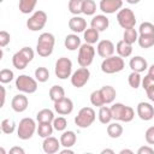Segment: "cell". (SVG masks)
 <instances>
[{"label":"cell","instance_id":"cell-1","mask_svg":"<svg viewBox=\"0 0 154 154\" xmlns=\"http://www.w3.org/2000/svg\"><path fill=\"white\" fill-rule=\"evenodd\" d=\"M54 43H55V37L53 34L51 32H42L38 36L37 43H36V53L40 57H49L53 53V48H54Z\"/></svg>","mask_w":154,"mask_h":154},{"label":"cell","instance_id":"cell-2","mask_svg":"<svg viewBox=\"0 0 154 154\" xmlns=\"http://www.w3.org/2000/svg\"><path fill=\"white\" fill-rule=\"evenodd\" d=\"M34 51L30 47H23L20 51L13 54L12 57V65L17 70H24L28 64L34 59Z\"/></svg>","mask_w":154,"mask_h":154},{"label":"cell","instance_id":"cell-3","mask_svg":"<svg viewBox=\"0 0 154 154\" xmlns=\"http://www.w3.org/2000/svg\"><path fill=\"white\" fill-rule=\"evenodd\" d=\"M35 131H37V126H36V122L32 118H29V117L23 118L17 125V136L23 141L31 138Z\"/></svg>","mask_w":154,"mask_h":154},{"label":"cell","instance_id":"cell-4","mask_svg":"<svg viewBox=\"0 0 154 154\" xmlns=\"http://www.w3.org/2000/svg\"><path fill=\"white\" fill-rule=\"evenodd\" d=\"M125 66L124 59L119 55H111L108 58H105L101 63V71L107 75L120 72Z\"/></svg>","mask_w":154,"mask_h":154},{"label":"cell","instance_id":"cell-5","mask_svg":"<svg viewBox=\"0 0 154 154\" xmlns=\"http://www.w3.org/2000/svg\"><path fill=\"white\" fill-rule=\"evenodd\" d=\"M95 118L96 114L91 107H83L75 117V124L81 129H87L95 122Z\"/></svg>","mask_w":154,"mask_h":154},{"label":"cell","instance_id":"cell-6","mask_svg":"<svg viewBox=\"0 0 154 154\" xmlns=\"http://www.w3.org/2000/svg\"><path fill=\"white\" fill-rule=\"evenodd\" d=\"M95 57V48L90 43H83L78 48V55H77V61L78 65L82 67H88Z\"/></svg>","mask_w":154,"mask_h":154},{"label":"cell","instance_id":"cell-7","mask_svg":"<svg viewBox=\"0 0 154 154\" xmlns=\"http://www.w3.org/2000/svg\"><path fill=\"white\" fill-rule=\"evenodd\" d=\"M16 88L22 93L34 94L37 90V81L29 75H19L16 78Z\"/></svg>","mask_w":154,"mask_h":154},{"label":"cell","instance_id":"cell-8","mask_svg":"<svg viewBox=\"0 0 154 154\" xmlns=\"http://www.w3.org/2000/svg\"><path fill=\"white\" fill-rule=\"evenodd\" d=\"M54 73L59 79H66V78L71 77V75H72V61L66 57L59 58L55 61Z\"/></svg>","mask_w":154,"mask_h":154},{"label":"cell","instance_id":"cell-9","mask_svg":"<svg viewBox=\"0 0 154 154\" xmlns=\"http://www.w3.org/2000/svg\"><path fill=\"white\" fill-rule=\"evenodd\" d=\"M117 22L118 24L125 30L130 28H135L136 25V16L131 8H120L117 13Z\"/></svg>","mask_w":154,"mask_h":154},{"label":"cell","instance_id":"cell-10","mask_svg":"<svg viewBox=\"0 0 154 154\" xmlns=\"http://www.w3.org/2000/svg\"><path fill=\"white\" fill-rule=\"evenodd\" d=\"M47 19H48V17L45 11H42V10L35 11L31 14V17H29V19L26 20V28L31 31H38L45 28Z\"/></svg>","mask_w":154,"mask_h":154},{"label":"cell","instance_id":"cell-11","mask_svg":"<svg viewBox=\"0 0 154 154\" xmlns=\"http://www.w3.org/2000/svg\"><path fill=\"white\" fill-rule=\"evenodd\" d=\"M90 78V71L88 67H79L71 75V84L75 88L84 87Z\"/></svg>","mask_w":154,"mask_h":154},{"label":"cell","instance_id":"cell-12","mask_svg":"<svg viewBox=\"0 0 154 154\" xmlns=\"http://www.w3.org/2000/svg\"><path fill=\"white\" fill-rule=\"evenodd\" d=\"M99 7L103 13L112 14L123 8V0H101Z\"/></svg>","mask_w":154,"mask_h":154},{"label":"cell","instance_id":"cell-13","mask_svg":"<svg viewBox=\"0 0 154 154\" xmlns=\"http://www.w3.org/2000/svg\"><path fill=\"white\" fill-rule=\"evenodd\" d=\"M136 112H137V116L140 117V119L144 120V122H148V120H152L154 118V107L149 103V102H140L136 107Z\"/></svg>","mask_w":154,"mask_h":154},{"label":"cell","instance_id":"cell-14","mask_svg":"<svg viewBox=\"0 0 154 154\" xmlns=\"http://www.w3.org/2000/svg\"><path fill=\"white\" fill-rule=\"evenodd\" d=\"M114 51H116V46L113 45L112 41L109 40H101L97 42V46H96V52L97 54L101 57V58H108L111 55L114 54Z\"/></svg>","mask_w":154,"mask_h":154},{"label":"cell","instance_id":"cell-15","mask_svg":"<svg viewBox=\"0 0 154 154\" xmlns=\"http://www.w3.org/2000/svg\"><path fill=\"white\" fill-rule=\"evenodd\" d=\"M54 111L60 116H67L73 111V102L69 97H64L57 102H54Z\"/></svg>","mask_w":154,"mask_h":154},{"label":"cell","instance_id":"cell-16","mask_svg":"<svg viewBox=\"0 0 154 154\" xmlns=\"http://www.w3.org/2000/svg\"><path fill=\"white\" fill-rule=\"evenodd\" d=\"M60 140L58 141V138L53 137V136H48L43 140L42 142V149L46 154H54L60 152Z\"/></svg>","mask_w":154,"mask_h":154},{"label":"cell","instance_id":"cell-17","mask_svg":"<svg viewBox=\"0 0 154 154\" xmlns=\"http://www.w3.org/2000/svg\"><path fill=\"white\" fill-rule=\"evenodd\" d=\"M29 106V100L24 94H17L13 96L12 101H11V107L14 112L17 113H22L24 112Z\"/></svg>","mask_w":154,"mask_h":154},{"label":"cell","instance_id":"cell-18","mask_svg":"<svg viewBox=\"0 0 154 154\" xmlns=\"http://www.w3.org/2000/svg\"><path fill=\"white\" fill-rule=\"evenodd\" d=\"M90 26L96 29L99 32L105 31L109 26V19L105 14H96L90 20Z\"/></svg>","mask_w":154,"mask_h":154},{"label":"cell","instance_id":"cell-19","mask_svg":"<svg viewBox=\"0 0 154 154\" xmlns=\"http://www.w3.org/2000/svg\"><path fill=\"white\" fill-rule=\"evenodd\" d=\"M69 28L75 34L84 32V30L87 29V22L84 18H82L79 16H73L72 18L69 19Z\"/></svg>","mask_w":154,"mask_h":154},{"label":"cell","instance_id":"cell-20","mask_svg":"<svg viewBox=\"0 0 154 154\" xmlns=\"http://www.w3.org/2000/svg\"><path fill=\"white\" fill-rule=\"evenodd\" d=\"M129 66L132 71H136V72H144L147 69H148V63L147 60L143 58V57H134L130 59V63H129Z\"/></svg>","mask_w":154,"mask_h":154},{"label":"cell","instance_id":"cell-21","mask_svg":"<svg viewBox=\"0 0 154 154\" xmlns=\"http://www.w3.org/2000/svg\"><path fill=\"white\" fill-rule=\"evenodd\" d=\"M76 141H77V136H76L75 131H72V130H65L60 135V143H61V146L64 148L73 147Z\"/></svg>","mask_w":154,"mask_h":154},{"label":"cell","instance_id":"cell-22","mask_svg":"<svg viewBox=\"0 0 154 154\" xmlns=\"http://www.w3.org/2000/svg\"><path fill=\"white\" fill-rule=\"evenodd\" d=\"M116 51H117V53H118L119 57L128 58V57H130L132 54V45L125 42L124 40H120L116 45Z\"/></svg>","mask_w":154,"mask_h":154},{"label":"cell","instance_id":"cell-23","mask_svg":"<svg viewBox=\"0 0 154 154\" xmlns=\"http://www.w3.org/2000/svg\"><path fill=\"white\" fill-rule=\"evenodd\" d=\"M64 45H65V47H66L69 51H76V49H78V48L81 47L82 43H81L79 36L73 32V34H70V35H67V36L65 37Z\"/></svg>","mask_w":154,"mask_h":154},{"label":"cell","instance_id":"cell-24","mask_svg":"<svg viewBox=\"0 0 154 154\" xmlns=\"http://www.w3.org/2000/svg\"><path fill=\"white\" fill-rule=\"evenodd\" d=\"M100 90H101V94H102L105 105L113 103V101H114V99H116V96H117L116 89H114L112 85H103V87H101Z\"/></svg>","mask_w":154,"mask_h":154},{"label":"cell","instance_id":"cell-25","mask_svg":"<svg viewBox=\"0 0 154 154\" xmlns=\"http://www.w3.org/2000/svg\"><path fill=\"white\" fill-rule=\"evenodd\" d=\"M54 113L49 108H43L37 112L36 114V122L37 123H52L54 120Z\"/></svg>","mask_w":154,"mask_h":154},{"label":"cell","instance_id":"cell-26","mask_svg":"<svg viewBox=\"0 0 154 154\" xmlns=\"http://www.w3.org/2000/svg\"><path fill=\"white\" fill-rule=\"evenodd\" d=\"M107 135L111 138H118V137H120L123 135V126L117 120H114L113 123L107 124Z\"/></svg>","mask_w":154,"mask_h":154},{"label":"cell","instance_id":"cell-27","mask_svg":"<svg viewBox=\"0 0 154 154\" xmlns=\"http://www.w3.org/2000/svg\"><path fill=\"white\" fill-rule=\"evenodd\" d=\"M97 117H99V120L101 124H109L112 122V112H111V107H107V106H101L100 109H99V113H97Z\"/></svg>","mask_w":154,"mask_h":154},{"label":"cell","instance_id":"cell-28","mask_svg":"<svg viewBox=\"0 0 154 154\" xmlns=\"http://www.w3.org/2000/svg\"><path fill=\"white\" fill-rule=\"evenodd\" d=\"M48 94H49V99L53 102H57L65 97V89L61 85H53V87H51Z\"/></svg>","mask_w":154,"mask_h":154},{"label":"cell","instance_id":"cell-29","mask_svg":"<svg viewBox=\"0 0 154 154\" xmlns=\"http://www.w3.org/2000/svg\"><path fill=\"white\" fill-rule=\"evenodd\" d=\"M37 4V0H19L18 7L19 11L24 14H29L35 10V6Z\"/></svg>","mask_w":154,"mask_h":154},{"label":"cell","instance_id":"cell-30","mask_svg":"<svg viewBox=\"0 0 154 154\" xmlns=\"http://www.w3.org/2000/svg\"><path fill=\"white\" fill-rule=\"evenodd\" d=\"M53 130H54V128H53L52 123H38V125H37V135L42 138L52 136Z\"/></svg>","mask_w":154,"mask_h":154},{"label":"cell","instance_id":"cell-31","mask_svg":"<svg viewBox=\"0 0 154 154\" xmlns=\"http://www.w3.org/2000/svg\"><path fill=\"white\" fill-rule=\"evenodd\" d=\"M83 38L87 43H90V45H94L99 41V31L94 28H88L84 30L83 32Z\"/></svg>","mask_w":154,"mask_h":154},{"label":"cell","instance_id":"cell-32","mask_svg":"<svg viewBox=\"0 0 154 154\" xmlns=\"http://www.w3.org/2000/svg\"><path fill=\"white\" fill-rule=\"evenodd\" d=\"M124 108H125V105L122 103V102H116V103H113L111 106V112H112L113 120L120 122L122 116H123V112H124Z\"/></svg>","mask_w":154,"mask_h":154},{"label":"cell","instance_id":"cell-33","mask_svg":"<svg viewBox=\"0 0 154 154\" xmlns=\"http://www.w3.org/2000/svg\"><path fill=\"white\" fill-rule=\"evenodd\" d=\"M0 126H1V131H2L4 134H6V135H11V134L16 130L17 124H16V122H14L13 119H8V118H6V119H2Z\"/></svg>","mask_w":154,"mask_h":154},{"label":"cell","instance_id":"cell-34","mask_svg":"<svg viewBox=\"0 0 154 154\" xmlns=\"http://www.w3.org/2000/svg\"><path fill=\"white\" fill-rule=\"evenodd\" d=\"M123 40L130 45L135 43L138 40V32L135 28H130V29H125L124 34H123Z\"/></svg>","mask_w":154,"mask_h":154},{"label":"cell","instance_id":"cell-35","mask_svg":"<svg viewBox=\"0 0 154 154\" xmlns=\"http://www.w3.org/2000/svg\"><path fill=\"white\" fill-rule=\"evenodd\" d=\"M83 1L84 0H69V4H67L69 11L75 16L81 14L82 13V7H83Z\"/></svg>","mask_w":154,"mask_h":154},{"label":"cell","instance_id":"cell-36","mask_svg":"<svg viewBox=\"0 0 154 154\" xmlns=\"http://www.w3.org/2000/svg\"><path fill=\"white\" fill-rule=\"evenodd\" d=\"M35 78L37 82L40 83H45L49 79V71L47 67H43V66H40L35 70Z\"/></svg>","mask_w":154,"mask_h":154},{"label":"cell","instance_id":"cell-37","mask_svg":"<svg viewBox=\"0 0 154 154\" xmlns=\"http://www.w3.org/2000/svg\"><path fill=\"white\" fill-rule=\"evenodd\" d=\"M137 42L141 48H150L154 46V35H138Z\"/></svg>","mask_w":154,"mask_h":154},{"label":"cell","instance_id":"cell-38","mask_svg":"<svg viewBox=\"0 0 154 154\" xmlns=\"http://www.w3.org/2000/svg\"><path fill=\"white\" fill-rule=\"evenodd\" d=\"M128 82H129V85L134 89H137L140 88V85L142 84V78H141V75L140 72H136V71H132L129 77H128Z\"/></svg>","mask_w":154,"mask_h":154},{"label":"cell","instance_id":"cell-39","mask_svg":"<svg viewBox=\"0 0 154 154\" xmlns=\"http://www.w3.org/2000/svg\"><path fill=\"white\" fill-rule=\"evenodd\" d=\"M96 12V4L94 0H84L83 1V7H82V13L85 16H93Z\"/></svg>","mask_w":154,"mask_h":154},{"label":"cell","instance_id":"cell-40","mask_svg":"<svg viewBox=\"0 0 154 154\" xmlns=\"http://www.w3.org/2000/svg\"><path fill=\"white\" fill-rule=\"evenodd\" d=\"M90 102H91L93 106H96V107H101V106L105 105V101H103V97H102V94H101L100 89L94 90L90 94Z\"/></svg>","mask_w":154,"mask_h":154},{"label":"cell","instance_id":"cell-41","mask_svg":"<svg viewBox=\"0 0 154 154\" xmlns=\"http://www.w3.org/2000/svg\"><path fill=\"white\" fill-rule=\"evenodd\" d=\"M52 124H53L54 130H57V131H65L66 130V126H67V120H66L65 117L60 116V117L54 118V120L52 122Z\"/></svg>","mask_w":154,"mask_h":154},{"label":"cell","instance_id":"cell-42","mask_svg":"<svg viewBox=\"0 0 154 154\" xmlns=\"http://www.w3.org/2000/svg\"><path fill=\"white\" fill-rule=\"evenodd\" d=\"M140 35H154V24L150 22H143L141 23L138 28Z\"/></svg>","mask_w":154,"mask_h":154},{"label":"cell","instance_id":"cell-43","mask_svg":"<svg viewBox=\"0 0 154 154\" xmlns=\"http://www.w3.org/2000/svg\"><path fill=\"white\" fill-rule=\"evenodd\" d=\"M14 75H13V71L10 70V69H2L0 71V82L2 84H6V83H10L12 79H13Z\"/></svg>","mask_w":154,"mask_h":154},{"label":"cell","instance_id":"cell-44","mask_svg":"<svg viewBox=\"0 0 154 154\" xmlns=\"http://www.w3.org/2000/svg\"><path fill=\"white\" fill-rule=\"evenodd\" d=\"M134 117H135V111H134V108H132V107H130V106H125L120 122L129 123V122H131V120L134 119Z\"/></svg>","mask_w":154,"mask_h":154},{"label":"cell","instance_id":"cell-45","mask_svg":"<svg viewBox=\"0 0 154 154\" xmlns=\"http://www.w3.org/2000/svg\"><path fill=\"white\" fill-rule=\"evenodd\" d=\"M152 87H154V77L147 73V75L142 78V88H143L144 90H147L148 88H152Z\"/></svg>","mask_w":154,"mask_h":154},{"label":"cell","instance_id":"cell-46","mask_svg":"<svg viewBox=\"0 0 154 154\" xmlns=\"http://www.w3.org/2000/svg\"><path fill=\"white\" fill-rule=\"evenodd\" d=\"M11 41V35L5 31V30H1L0 31V47H6Z\"/></svg>","mask_w":154,"mask_h":154},{"label":"cell","instance_id":"cell-47","mask_svg":"<svg viewBox=\"0 0 154 154\" xmlns=\"http://www.w3.org/2000/svg\"><path fill=\"white\" fill-rule=\"evenodd\" d=\"M144 138H146V142L148 144H154V125L146 130Z\"/></svg>","mask_w":154,"mask_h":154},{"label":"cell","instance_id":"cell-48","mask_svg":"<svg viewBox=\"0 0 154 154\" xmlns=\"http://www.w3.org/2000/svg\"><path fill=\"white\" fill-rule=\"evenodd\" d=\"M137 154H154V149L149 146H143L137 149Z\"/></svg>","mask_w":154,"mask_h":154},{"label":"cell","instance_id":"cell-49","mask_svg":"<svg viewBox=\"0 0 154 154\" xmlns=\"http://www.w3.org/2000/svg\"><path fill=\"white\" fill-rule=\"evenodd\" d=\"M8 153H10V154H24L25 152H24V149L20 148V147H12Z\"/></svg>","mask_w":154,"mask_h":154},{"label":"cell","instance_id":"cell-50","mask_svg":"<svg viewBox=\"0 0 154 154\" xmlns=\"http://www.w3.org/2000/svg\"><path fill=\"white\" fill-rule=\"evenodd\" d=\"M146 94H147L148 99H149L152 102H154V87H152V88H148V89L146 90Z\"/></svg>","mask_w":154,"mask_h":154},{"label":"cell","instance_id":"cell-51","mask_svg":"<svg viewBox=\"0 0 154 154\" xmlns=\"http://www.w3.org/2000/svg\"><path fill=\"white\" fill-rule=\"evenodd\" d=\"M0 89H1V107H2V106H4V103H5L6 91H5V87H4V85H1V87H0Z\"/></svg>","mask_w":154,"mask_h":154},{"label":"cell","instance_id":"cell-52","mask_svg":"<svg viewBox=\"0 0 154 154\" xmlns=\"http://www.w3.org/2000/svg\"><path fill=\"white\" fill-rule=\"evenodd\" d=\"M73 154V150L72 149H70V148H65V149H63V150H60V154Z\"/></svg>","mask_w":154,"mask_h":154},{"label":"cell","instance_id":"cell-53","mask_svg":"<svg viewBox=\"0 0 154 154\" xmlns=\"http://www.w3.org/2000/svg\"><path fill=\"white\" fill-rule=\"evenodd\" d=\"M148 75H150V76L154 77V64H152V65L148 67Z\"/></svg>","mask_w":154,"mask_h":154},{"label":"cell","instance_id":"cell-54","mask_svg":"<svg viewBox=\"0 0 154 154\" xmlns=\"http://www.w3.org/2000/svg\"><path fill=\"white\" fill-rule=\"evenodd\" d=\"M106 153H108V154H114V150H113V149H108V148L101 150V154H106Z\"/></svg>","mask_w":154,"mask_h":154},{"label":"cell","instance_id":"cell-55","mask_svg":"<svg viewBox=\"0 0 154 154\" xmlns=\"http://www.w3.org/2000/svg\"><path fill=\"white\" fill-rule=\"evenodd\" d=\"M119 153H120V154H125V153H128V154H134V152H132L131 149H122Z\"/></svg>","mask_w":154,"mask_h":154},{"label":"cell","instance_id":"cell-56","mask_svg":"<svg viewBox=\"0 0 154 154\" xmlns=\"http://www.w3.org/2000/svg\"><path fill=\"white\" fill-rule=\"evenodd\" d=\"M128 4H130V5H136V4H138L141 0H125Z\"/></svg>","mask_w":154,"mask_h":154}]
</instances>
